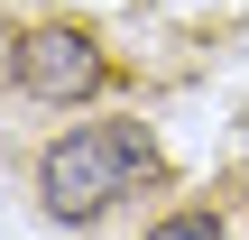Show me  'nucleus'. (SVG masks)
Masks as SVG:
<instances>
[{
    "instance_id": "f257e3e1",
    "label": "nucleus",
    "mask_w": 249,
    "mask_h": 240,
    "mask_svg": "<svg viewBox=\"0 0 249 240\" xmlns=\"http://www.w3.org/2000/svg\"><path fill=\"white\" fill-rule=\"evenodd\" d=\"M157 166H166V157H157L148 120H83V129H65V139L37 148V203H46L55 222H92V213H111L120 194H139Z\"/></svg>"
},
{
    "instance_id": "f03ea898",
    "label": "nucleus",
    "mask_w": 249,
    "mask_h": 240,
    "mask_svg": "<svg viewBox=\"0 0 249 240\" xmlns=\"http://www.w3.org/2000/svg\"><path fill=\"white\" fill-rule=\"evenodd\" d=\"M9 83H18L28 102L74 111V102H102V92L120 83V65L102 55L92 28H74V18H37V28H18V46H9Z\"/></svg>"
},
{
    "instance_id": "7ed1b4c3",
    "label": "nucleus",
    "mask_w": 249,
    "mask_h": 240,
    "mask_svg": "<svg viewBox=\"0 0 249 240\" xmlns=\"http://www.w3.org/2000/svg\"><path fill=\"white\" fill-rule=\"evenodd\" d=\"M148 240H222V222H213V213H166Z\"/></svg>"
}]
</instances>
